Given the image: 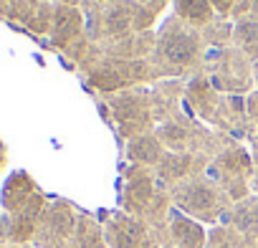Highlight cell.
Masks as SVG:
<instances>
[{
  "label": "cell",
  "instance_id": "1",
  "mask_svg": "<svg viewBox=\"0 0 258 248\" xmlns=\"http://www.w3.org/2000/svg\"><path fill=\"white\" fill-rule=\"evenodd\" d=\"M170 200L172 208H177L180 213L195 218L198 223H213V225L228 220V213L233 208V200L210 175H195L177 182L175 188H170Z\"/></svg>",
  "mask_w": 258,
  "mask_h": 248
},
{
  "label": "cell",
  "instance_id": "2",
  "mask_svg": "<svg viewBox=\"0 0 258 248\" xmlns=\"http://www.w3.org/2000/svg\"><path fill=\"white\" fill-rule=\"evenodd\" d=\"M208 172L233 203H238V200L250 195V188H253V160H250V155L245 150L233 147V150L220 152Z\"/></svg>",
  "mask_w": 258,
  "mask_h": 248
},
{
  "label": "cell",
  "instance_id": "3",
  "mask_svg": "<svg viewBox=\"0 0 258 248\" xmlns=\"http://www.w3.org/2000/svg\"><path fill=\"white\" fill-rule=\"evenodd\" d=\"M160 228H152L142 218H135L124 210L109 213L104 220V240L106 248H165L160 240Z\"/></svg>",
  "mask_w": 258,
  "mask_h": 248
},
{
  "label": "cell",
  "instance_id": "4",
  "mask_svg": "<svg viewBox=\"0 0 258 248\" xmlns=\"http://www.w3.org/2000/svg\"><path fill=\"white\" fill-rule=\"evenodd\" d=\"M76 225H79V215L69 203L63 200L51 203L41 213L33 243L36 248H69Z\"/></svg>",
  "mask_w": 258,
  "mask_h": 248
},
{
  "label": "cell",
  "instance_id": "5",
  "mask_svg": "<svg viewBox=\"0 0 258 248\" xmlns=\"http://www.w3.org/2000/svg\"><path fill=\"white\" fill-rule=\"evenodd\" d=\"M165 228H167L170 243H172L175 248H205V240H208L205 225L198 223L195 218L180 213L177 208L170 210Z\"/></svg>",
  "mask_w": 258,
  "mask_h": 248
},
{
  "label": "cell",
  "instance_id": "6",
  "mask_svg": "<svg viewBox=\"0 0 258 248\" xmlns=\"http://www.w3.org/2000/svg\"><path fill=\"white\" fill-rule=\"evenodd\" d=\"M228 225H233L253 248H258V195H248L233 203L228 213Z\"/></svg>",
  "mask_w": 258,
  "mask_h": 248
},
{
  "label": "cell",
  "instance_id": "7",
  "mask_svg": "<svg viewBox=\"0 0 258 248\" xmlns=\"http://www.w3.org/2000/svg\"><path fill=\"white\" fill-rule=\"evenodd\" d=\"M36 195H38V193H36L33 180H31L26 172H13V175L8 177L6 188H3V208L13 215V213H18L21 208H26Z\"/></svg>",
  "mask_w": 258,
  "mask_h": 248
},
{
  "label": "cell",
  "instance_id": "8",
  "mask_svg": "<svg viewBox=\"0 0 258 248\" xmlns=\"http://www.w3.org/2000/svg\"><path fill=\"white\" fill-rule=\"evenodd\" d=\"M160 51L175 61V64H185L192 58L195 53V38L190 33H185L182 28H165L162 38H160Z\"/></svg>",
  "mask_w": 258,
  "mask_h": 248
},
{
  "label": "cell",
  "instance_id": "9",
  "mask_svg": "<svg viewBox=\"0 0 258 248\" xmlns=\"http://www.w3.org/2000/svg\"><path fill=\"white\" fill-rule=\"evenodd\" d=\"M69 248H106L104 225H99L89 215H79V225L74 230V238H71Z\"/></svg>",
  "mask_w": 258,
  "mask_h": 248
},
{
  "label": "cell",
  "instance_id": "10",
  "mask_svg": "<svg viewBox=\"0 0 258 248\" xmlns=\"http://www.w3.org/2000/svg\"><path fill=\"white\" fill-rule=\"evenodd\" d=\"M162 157H165V150H162L160 137L142 135V137L132 140V145H129V160H135V162H137V165H142V167L160 165V160H162Z\"/></svg>",
  "mask_w": 258,
  "mask_h": 248
},
{
  "label": "cell",
  "instance_id": "11",
  "mask_svg": "<svg viewBox=\"0 0 258 248\" xmlns=\"http://www.w3.org/2000/svg\"><path fill=\"white\" fill-rule=\"evenodd\" d=\"M205 248H253L233 225H213L208 230V240Z\"/></svg>",
  "mask_w": 258,
  "mask_h": 248
},
{
  "label": "cell",
  "instance_id": "12",
  "mask_svg": "<svg viewBox=\"0 0 258 248\" xmlns=\"http://www.w3.org/2000/svg\"><path fill=\"white\" fill-rule=\"evenodd\" d=\"M177 13L192 23H205L210 18L208 0H177Z\"/></svg>",
  "mask_w": 258,
  "mask_h": 248
},
{
  "label": "cell",
  "instance_id": "13",
  "mask_svg": "<svg viewBox=\"0 0 258 248\" xmlns=\"http://www.w3.org/2000/svg\"><path fill=\"white\" fill-rule=\"evenodd\" d=\"M76 26H79V16L71 8H58V13H56V28L61 33H71V31H76Z\"/></svg>",
  "mask_w": 258,
  "mask_h": 248
},
{
  "label": "cell",
  "instance_id": "14",
  "mask_svg": "<svg viewBox=\"0 0 258 248\" xmlns=\"http://www.w3.org/2000/svg\"><path fill=\"white\" fill-rule=\"evenodd\" d=\"M253 190L258 195V152H255V160H253Z\"/></svg>",
  "mask_w": 258,
  "mask_h": 248
},
{
  "label": "cell",
  "instance_id": "15",
  "mask_svg": "<svg viewBox=\"0 0 258 248\" xmlns=\"http://www.w3.org/2000/svg\"><path fill=\"white\" fill-rule=\"evenodd\" d=\"M16 248H26V245H16Z\"/></svg>",
  "mask_w": 258,
  "mask_h": 248
}]
</instances>
